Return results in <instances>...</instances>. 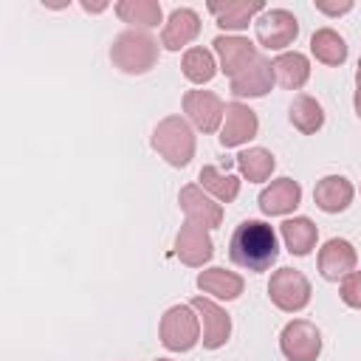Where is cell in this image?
Here are the masks:
<instances>
[{
    "label": "cell",
    "mask_w": 361,
    "mask_h": 361,
    "mask_svg": "<svg viewBox=\"0 0 361 361\" xmlns=\"http://www.w3.org/2000/svg\"><path fill=\"white\" fill-rule=\"evenodd\" d=\"M254 34H257V42L262 48H268V51H285L299 37V20L288 8H265L254 20Z\"/></svg>",
    "instance_id": "5"
},
{
    "label": "cell",
    "mask_w": 361,
    "mask_h": 361,
    "mask_svg": "<svg viewBox=\"0 0 361 361\" xmlns=\"http://www.w3.org/2000/svg\"><path fill=\"white\" fill-rule=\"evenodd\" d=\"M158 361H169V358H158Z\"/></svg>",
    "instance_id": "34"
},
{
    "label": "cell",
    "mask_w": 361,
    "mask_h": 361,
    "mask_svg": "<svg viewBox=\"0 0 361 361\" xmlns=\"http://www.w3.org/2000/svg\"><path fill=\"white\" fill-rule=\"evenodd\" d=\"M310 54L322 65L336 68V65H341L347 59V42H344V37L336 28H319L310 37Z\"/></svg>",
    "instance_id": "24"
},
{
    "label": "cell",
    "mask_w": 361,
    "mask_h": 361,
    "mask_svg": "<svg viewBox=\"0 0 361 361\" xmlns=\"http://www.w3.org/2000/svg\"><path fill=\"white\" fill-rule=\"evenodd\" d=\"M200 186L217 200V203H234L237 195H240V178L231 175V172H220L217 166H203L200 175H197Z\"/></svg>",
    "instance_id": "26"
},
{
    "label": "cell",
    "mask_w": 361,
    "mask_h": 361,
    "mask_svg": "<svg viewBox=\"0 0 361 361\" xmlns=\"http://www.w3.org/2000/svg\"><path fill=\"white\" fill-rule=\"evenodd\" d=\"M353 195L355 189L344 175H324L313 189V203L327 214H338L353 203Z\"/></svg>",
    "instance_id": "19"
},
{
    "label": "cell",
    "mask_w": 361,
    "mask_h": 361,
    "mask_svg": "<svg viewBox=\"0 0 361 361\" xmlns=\"http://www.w3.org/2000/svg\"><path fill=\"white\" fill-rule=\"evenodd\" d=\"M338 296H341V302H344L347 307L361 310V271H353V274H347V276L341 279Z\"/></svg>",
    "instance_id": "29"
},
{
    "label": "cell",
    "mask_w": 361,
    "mask_h": 361,
    "mask_svg": "<svg viewBox=\"0 0 361 361\" xmlns=\"http://www.w3.org/2000/svg\"><path fill=\"white\" fill-rule=\"evenodd\" d=\"M161 344L172 353H186L200 341V316L192 305H172L158 324Z\"/></svg>",
    "instance_id": "4"
},
{
    "label": "cell",
    "mask_w": 361,
    "mask_h": 361,
    "mask_svg": "<svg viewBox=\"0 0 361 361\" xmlns=\"http://www.w3.org/2000/svg\"><path fill=\"white\" fill-rule=\"evenodd\" d=\"M316 8L322 14H330V17H338V14H347L353 8V0H341V3H330V0H316Z\"/></svg>",
    "instance_id": "30"
},
{
    "label": "cell",
    "mask_w": 361,
    "mask_h": 361,
    "mask_svg": "<svg viewBox=\"0 0 361 361\" xmlns=\"http://www.w3.org/2000/svg\"><path fill=\"white\" fill-rule=\"evenodd\" d=\"M197 288L206 293V296H214V299H223V302H231L243 293L245 282L240 274L234 271H226V268H206L197 274Z\"/></svg>",
    "instance_id": "22"
},
{
    "label": "cell",
    "mask_w": 361,
    "mask_h": 361,
    "mask_svg": "<svg viewBox=\"0 0 361 361\" xmlns=\"http://www.w3.org/2000/svg\"><path fill=\"white\" fill-rule=\"evenodd\" d=\"M353 104H355V113H358V118H361V87L355 90V99H353Z\"/></svg>",
    "instance_id": "32"
},
{
    "label": "cell",
    "mask_w": 361,
    "mask_h": 361,
    "mask_svg": "<svg viewBox=\"0 0 361 361\" xmlns=\"http://www.w3.org/2000/svg\"><path fill=\"white\" fill-rule=\"evenodd\" d=\"M197 34H200V17H197V11L180 6V8H175V11L166 17L164 31H161V45H164L166 51H180V48H186L189 42H195Z\"/></svg>",
    "instance_id": "15"
},
{
    "label": "cell",
    "mask_w": 361,
    "mask_h": 361,
    "mask_svg": "<svg viewBox=\"0 0 361 361\" xmlns=\"http://www.w3.org/2000/svg\"><path fill=\"white\" fill-rule=\"evenodd\" d=\"M214 54H217V59H220V71L226 73V76H240L259 54H257V45L251 42V39H245V37H237V34H220V37H214Z\"/></svg>",
    "instance_id": "13"
},
{
    "label": "cell",
    "mask_w": 361,
    "mask_h": 361,
    "mask_svg": "<svg viewBox=\"0 0 361 361\" xmlns=\"http://www.w3.org/2000/svg\"><path fill=\"white\" fill-rule=\"evenodd\" d=\"M82 8L85 11H102V8H107V3H93V6L90 3H82Z\"/></svg>",
    "instance_id": "31"
},
{
    "label": "cell",
    "mask_w": 361,
    "mask_h": 361,
    "mask_svg": "<svg viewBox=\"0 0 361 361\" xmlns=\"http://www.w3.org/2000/svg\"><path fill=\"white\" fill-rule=\"evenodd\" d=\"M189 305L200 316V324H203L200 341H203V347L206 350H220L228 341V336H231V319H228V313L217 302H212L209 296H195Z\"/></svg>",
    "instance_id": "11"
},
{
    "label": "cell",
    "mask_w": 361,
    "mask_h": 361,
    "mask_svg": "<svg viewBox=\"0 0 361 361\" xmlns=\"http://www.w3.org/2000/svg\"><path fill=\"white\" fill-rule=\"evenodd\" d=\"M355 82H358V87H361V59H358V68H355Z\"/></svg>",
    "instance_id": "33"
},
{
    "label": "cell",
    "mask_w": 361,
    "mask_h": 361,
    "mask_svg": "<svg viewBox=\"0 0 361 361\" xmlns=\"http://www.w3.org/2000/svg\"><path fill=\"white\" fill-rule=\"evenodd\" d=\"M310 282L302 271L296 268H279L271 274V282H268V296L271 302L285 310V313H299L307 307L310 302Z\"/></svg>",
    "instance_id": "6"
},
{
    "label": "cell",
    "mask_w": 361,
    "mask_h": 361,
    "mask_svg": "<svg viewBox=\"0 0 361 361\" xmlns=\"http://www.w3.org/2000/svg\"><path fill=\"white\" fill-rule=\"evenodd\" d=\"M110 59L124 73H133V76L147 73L158 62V39L135 28L121 31L110 45Z\"/></svg>",
    "instance_id": "2"
},
{
    "label": "cell",
    "mask_w": 361,
    "mask_h": 361,
    "mask_svg": "<svg viewBox=\"0 0 361 361\" xmlns=\"http://www.w3.org/2000/svg\"><path fill=\"white\" fill-rule=\"evenodd\" d=\"M116 14L121 23L133 25L135 31H149L164 17L158 0H121V3H116Z\"/></svg>",
    "instance_id": "23"
},
{
    "label": "cell",
    "mask_w": 361,
    "mask_h": 361,
    "mask_svg": "<svg viewBox=\"0 0 361 361\" xmlns=\"http://www.w3.org/2000/svg\"><path fill=\"white\" fill-rule=\"evenodd\" d=\"M178 203L186 214L189 223L203 226V228H217L223 223V203H217L203 186L197 183H186L178 192Z\"/></svg>",
    "instance_id": "9"
},
{
    "label": "cell",
    "mask_w": 361,
    "mask_h": 361,
    "mask_svg": "<svg viewBox=\"0 0 361 361\" xmlns=\"http://www.w3.org/2000/svg\"><path fill=\"white\" fill-rule=\"evenodd\" d=\"M209 11L214 14L217 25L226 31H243L248 23H254L257 14L265 11L262 0H226V3H209Z\"/></svg>",
    "instance_id": "18"
},
{
    "label": "cell",
    "mask_w": 361,
    "mask_h": 361,
    "mask_svg": "<svg viewBox=\"0 0 361 361\" xmlns=\"http://www.w3.org/2000/svg\"><path fill=\"white\" fill-rule=\"evenodd\" d=\"M152 149L169 166H186L195 158V130L183 116H166L152 130Z\"/></svg>",
    "instance_id": "3"
},
{
    "label": "cell",
    "mask_w": 361,
    "mask_h": 361,
    "mask_svg": "<svg viewBox=\"0 0 361 361\" xmlns=\"http://www.w3.org/2000/svg\"><path fill=\"white\" fill-rule=\"evenodd\" d=\"M288 116H290V124H293L299 133H305V135H313V133L322 130V124H324V110H322V104H319L313 96H307V93H299V96L293 99Z\"/></svg>",
    "instance_id": "28"
},
{
    "label": "cell",
    "mask_w": 361,
    "mask_h": 361,
    "mask_svg": "<svg viewBox=\"0 0 361 361\" xmlns=\"http://www.w3.org/2000/svg\"><path fill=\"white\" fill-rule=\"evenodd\" d=\"M279 350L288 361H316L322 353V333L307 319H293L279 333Z\"/></svg>",
    "instance_id": "7"
},
{
    "label": "cell",
    "mask_w": 361,
    "mask_h": 361,
    "mask_svg": "<svg viewBox=\"0 0 361 361\" xmlns=\"http://www.w3.org/2000/svg\"><path fill=\"white\" fill-rule=\"evenodd\" d=\"M302 203V186L293 178H276L259 192V209L268 217L290 214Z\"/></svg>",
    "instance_id": "17"
},
{
    "label": "cell",
    "mask_w": 361,
    "mask_h": 361,
    "mask_svg": "<svg viewBox=\"0 0 361 361\" xmlns=\"http://www.w3.org/2000/svg\"><path fill=\"white\" fill-rule=\"evenodd\" d=\"M279 237L285 243V248L293 254V257H305L316 248V240H319V228L310 217H288L282 226H279Z\"/></svg>",
    "instance_id": "21"
},
{
    "label": "cell",
    "mask_w": 361,
    "mask_h": 361,
    "mask_svg": "<svg viewBox=\"0 0 361 361\" xmlns=\"http://www.w3.org/2000/svg\"><path fill=\"white\" fill-rule=\"evenodd\" d=\"M274 68H271V59L265 56H257L240 76L231 79V96L234 99H259L265 96L271 87H274Z\"/></svg>",
    "instance_id": "16"
},
{
    "label": "cell",
    "mask_w": 361,
    "mask_h": 361,
    "mask_svg": "<svg viewBox=\"0 0 361 361\" xmlns=\"http://www.w3.org/2000/svg\"><path fill=\"white\" fill-rule=\"evenodd\" d=\"M355 262H358V254H355L353 243H350V240H341V237L327 240V243L319 248V257H316L319 274H322L327 282H338V279H344L347 274H353V271H355Z\"/></svg>",
    "instance_id": "14"
},
{
    "label": "cell",
    "mask_w": 361,
    "mask_h": 361,
    "mask_svg": "<svg viewBox=\"0 0 361 361\" xmlns=\"http://www.w3.org/2000/svg\"><path fill=\"white\" fill-rule=\"evenodd\" d=\"M228 257L234 265H240L251 274L268 271L279 257V243H276L274 226H268L265 220H243L231 231Z\"/></svg>",
    "instance_id": "1"
},
{
    "label": "cell",
    "mask_w": 361,
    "mask_h": 361,
    "mask_svg": "<svg viewBox=\"0 0 361 361\" xmlns=\"http://www.w3.org/2000/svg\"><path fill=\"white\" fill-rule=\"evenodd\" d=\"M217 62H214V54L212 51H206V48H186V54H183V59H180V71H183V76L192 82V85H206V82H212L214 79V73H217Z\"/></svg>",
    "instance_id": "27"
},
{
    "label": "cell",
    "mask_w": 361,
    "mask_h": 361,
    "mask_svg": "<svg viewBox=\"0 0 361 361\" xmlns=\"http://www.w3.org/2000/svg\"><path fill=\"white\" fill-rule=\"evenodd\" d=\"M234 161H237L240 175H243L248 183H262V180H268L271 172H274V166H276L274 155H271L265 147H248V149H243Z\"/></svg>",
    "instance_id": "25"
},
{
    "label": "cell",
    "mask_w": 361,
    "mask_h": 361,
    "mask_svg": "<svg viewBox=\"0 0 361 361\" xmlns=\"http://www.w3.org/2000/svg\"><path fill=\"white\" fill-rule=\"evenodd\" d=\"M175 254L183 265L189 268H203L212 254H214V243L209 237V228L203 226H195V223H183L178 228V237H175Z\"/></svg>",
    "instance_id": "12"
},
{
    "label": "cell",
    "mask_w": 361,
    "mask_h": 361,
    "mask_svg": "<svg viewBox=\"0 0 361 361\" xmlns=\"http://www.w3.org/2000/svg\"><path fill=\"white\" fill-rule=\"evenodd\" d=\"M274 79L285 87V90H302L310 79V59L299 51H282L274 62Z\"/></svg>",
    "instance_id": "20"
},
{
    "label": "cell",
    "mask_w": 361,
    "mask_h": 361,
    "mask_svg": "<svg viewBox=\"0 0 361 361\" xmlns=\"http://www.w3.org/2000/svg\"><path fill=\"white\" fill-rule=\"evenodd\" d=\"M259 130V118L257 113L243 104V102H228L226 104V113H223V124H220V144L228 149V147H240L245 141H251Z\"/></svg>",
    "instance_id": "10"
},
{
    "label": "cell",
    "mask_w": 361,
    "mask_h": 361,
    "mask_svg": "<svg viewBox=\"0 0 361 361\" xmlns=\"http://www.w3.org/2000/svg\"><path fill=\"white\" fill-rule=\"evenodd\" d=\"M183 113L189 124L200 133H217L223 124L226 104L217 93L212 90H186L183 93Z\"/></svg>",
    "instance_id": "8"
}]
</instances>
